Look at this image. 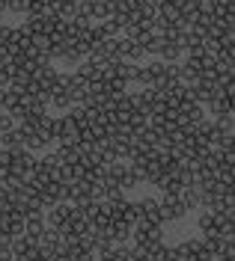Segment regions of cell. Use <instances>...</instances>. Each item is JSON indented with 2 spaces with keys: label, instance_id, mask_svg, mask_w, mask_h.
<instances>
[{
  "label": "cell",
  "instance_id": "1",
  "mask_svg": "<svg viewBox=\"0 0 235 261\" xmlns=\"http://www.w3.org/2000/svg\"><path fill=\"white\" fill-rule=\"evenodd\" d=\"M185 214H187V208L182 205L179 196H164V199H161V217H164V223H176V220H182Z\"/></svg>",
  "mask_w": 235,
  "mask_h": 261
},
{
  "label": "cell",
  "instance_id": "2",
  "mask_svg": "<svg viewBox=\"0 0 235 261\" xmlns=\"http://www.w3.org/2000/svg\"><path fill=\"white\" fill-rule=\"evenodd\" d=\"M146 50H143V45H137V42H131V39H119V60H128V63H137L140 57H143Z\"/></svg>",
  "mask_w": 235,
  "mask_h": 261
},
{
  "label": "cell",
  "instance_id": "3",
  "mask_svg": "<svg viewBox=\"0 0 235 261\" xmlns=\"http://www.w3.org/2000/svg\"><path fill=\"white\" fill-rule=\"evenodd\" d=\"M54 154L60 158V163H63V166H72V163H78V161H81V148L75 146V143H60Z\"/></svg>",
  "mask_w": 235,
  "mask_h": 261
},
{
  "label": "cell",
  "instance_id": "4",
  "mask_svg": "<svg viewBox=\"0 0 235 261\" xmlns=\"http://www.w3.org/2000/svg\"><path fill=\"white\" fill-rule=\"evenodd\" d=\"M158 54H161L164 63H176L185 50H182V45H179L176 39H161V50H158Z\"/></svg>",
  "mask_w": 235,
  "mask_h": 261
},
{
  "label": "cell",
  "instance_id": "5",
  "mask_svg": "<svg viewBox=\"0 0 235 261\" xmlns=\"http://www.w3.org/2000/svg\"><path fill=\"white\" fill-rule=\"evenodd\" d=\"M197 226H200L202 238H205V234H220V228H218V217H215V211H205V208H202V214L197 217Z\"/></svg>",
  "mask_w": 235,
  "mask_h": 261
},
{
  "label": "cell",
  "instance_id": "6",
  "mask_svg": "<svg viewBox=\"0 0 235 261\" xmlns=\"http://www.w3.org/2000/svg\"><path fill=\"white\" fill-rule=\"evenodd\" d=\"M45 228H48V223H45V217H27V223H24V234H27L30 241H39Z\"/></svg>",
  "mask_w": 235,
  "mask_h": 261
},
{
  "label": "cell",
  "instance_id": "7",
  "mask_svg": "<svg viewBox=\"0 0 235 261\" xmlns=\"http://www.w3.org/2000/svg\"><path fill=\"white\" fill-rule=\"evenodd\" d=\"M128 255H131V246L116 244L113 249H107V252H99V261H128Z\"/></svg>",
  "mask_w": 235,
  "mask_h": 261
},
{
  "label": "cell",
  "instance_id": "8",
  "mask_svg": "<svg viewBox=\"0 0 235 261\" xmlns=\"http://www.w3.org/2000/svg\"><path fill=\"white\" fill-rule=\"evenodd\" d=\"M149 261H170V246L167 244H158L149 252Z\"/></svg>",
  "mask_w": 235,
  "mask_h": 261
}]
</instances>
